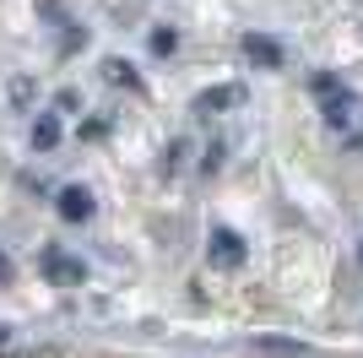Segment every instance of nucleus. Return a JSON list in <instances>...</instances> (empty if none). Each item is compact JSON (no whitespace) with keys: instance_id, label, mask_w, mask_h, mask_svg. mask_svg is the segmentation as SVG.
<instances>
[{"instance_id":"obj_11","label":"nucleus","mask_w":363,"mask_h":358,"mask_svg":"<svg viewBox=\"0 0 363 358\" xmlns=\"http://www.w3.org/2000/svg\"><path fill=\"white\" fill-rule=\"evenodd\" d=\"M76 109H82V92H76V87H60V92H55V114H76Z\"/></svg>"},{"instance_id":"obj_9","label":"nucleus","mask_w":363,"mask_h":358,"mask_svg":"<svg viewBox=\"0 0 363 358\" xmlns=\"http://www.w3.org/2000/svg\"><path fill=\"white\" fill-rule=\"evenodd\" d=\"M104 82H114V87H141L130 60H104Z\"/></svg>"},{"instance_id":"obj_2","label":"nucleus","mask_w":363,"mask_h":358,"mask_svg":"<svg viewBox=\"0 0 363 358\" xmlns=\"http://www.w3.org/2000/svg\"><path fill=\"white\" fill-rule=\"evenodd\" d=\"M206 255H212L217 271H239L250 250H244V239L233 234V228H217V234H212V250H206Z\"/></svg>"},{"instance_id":"obj_10","label":"nucleus","mask_w":363,"mask_h":358,"mask_svg":"<svg viewBox=\"0 0 363 358\" xmlns=\"http://www.w3.org/2000/svg\"><path fill=\"white\" fill-rule=\"evenodd\" d=\"M147 44H152V55H157V60H168L174 49H179V33H174V28H152Z\"/></svg>"},{"instance_id":"obj_6","label":"nucleus","mask_w":363,"mask_h":358,"mask_svg":"<svg viewBox=\"0 0 363 358\" xmlns=\"http://www.w3.org/2000/svg\"><path fill=\"white\" fill-rule=\"evenodd\" d=\"M239 49L255 60V65H266V71H277V65H282V44H277V38H266V33H244Z\"/></svg>"},{"instance_id":"obj_15","label":"nucleus","mask_w":363,"mask_h":358,"mask_svg":"<svg viewBox=\"0 0 363 358\" xmlns=\"http://www.w3.org/2000/svg\"><path fill=\"white\" fill-rule=\"evenodd\" d=\"M184 152H190V141H174V147H168V168H179V163H184Z\"/></svg>"},{"instance_id":"obj_1","label":"nucleus","mask_w":363,"mask_h":358,"mask_svg":"<svg viewBox=\"0 0 363 358\" xmlns=\"http://www.w3.org/2000/svg\"><path fill=\"white\" fill-rule=\"evenodd\" d=\"M38 266H44V277H49L55 288H76V283H87V261H82V255H71V250H60V244H49Z\"/></svg>"},{"instance_id":"obj_18","label":"nucleus","mask_w":363,"mask_h":358,"mask_svg":"<svg viewBox=\"0 0 363 358\" xmlns=\"http://www.w3.org/2000/svg\"><path fill=\"white\" fill-rule=\"evenodd\" d=\"M0 342H6V326H0Z\"/></svg>"},{"instance_id":"obj_8","label":"nucleus","mask_w":363,"mask_h":358,"mask_svg":"<svg viewBox=\"0 0 363 358\" xmlns=\"http://www.w3.org/2000/svg\"><path fill=\"white\" fill-rule=\"evenodd\" d=\"M33 147H38V152L60 147V114H38V119H33Z\"/></svg>"},{"instance_id":"obj_14","label":"nucleus","mask_w":363,"mask_h":358,"mask_svg":"<svg viewBox=\"0 0 363 358\" xmlns=\"http://www.w3.org/2000/svg\"><path fill=\"white\" fill-rule=\"evenodd\" d=\"M104 131H108V119H87V125H82V136H87V141H98Z\"/></svg>"},{"instance_id":"obj_19","label":"nucleus","mask_w":363,"mask_h":358,"mask_svg":"<svg viewBox=\"0 0 363 358\" xmlns=\"http://www.w3.org/2000/svg\"><path fill=\"white\" fill-rule=\"evenodd\" d=\"M358 255H363V250H358Z\"/></svg>"},{"instance_id":"obj_5","label":"nucleus","mask_w":363,"mask_h":358,"mask_svg":"<svg viewBox=\"0 0 363 358\" xmlns=\"http://www.w3.org/2000/svg\"><path fill=\"white\" fill-rule=\"evenodd\" d=\"M244 104V87H233V82H223V87H206L196 98V109L201 114H228V109H239Z\"/></svg>"},{"instance_id":"obj_3","label":"nucleus","mask_w":363,"mask_h":358,"mask_svg":"<svg viewBox=\"0 0 363 358\" xmlns=\"http://www.w3.org/2000/svg\"><path fill=\"white\" fill-rule=\"evenodd\" d=\"M358 114H363V104L352 98L347 87H336L331 98H325V125H331V131H352V125H358Z\"/></svg>"},{"instance_id":"obj_4","label":"nucleus","mask_w":363,"mask_h":358,"mask_svg":"<svg viewBox=\"0 0 363 358\" xmlns=\"http://www.w3.org/2000/svg\"><path fill=\"white\" fill-rule=\"evenodd\" d=\"M55 207H60L65 223H87V217H92V190H87V185H65V190L55 195Z\"/></svg>"},{"instance_id":"obj_17","label":"nucleus","mask_w":363,"mask_h":358,"mask_svg":"<svg viewBox=\"0 0 363 358\" xmlns=\"http://www.w3.org/2000/svg\"><path fill=\"white\" fill-rule=\"evenodd\" d=\"M38 358H60V353H38Z\"/></svg>"},{"instance_id":"obj_12","label":"nucleus","mask_w":363,"mask_h":358,"mask_svg":"<svg viewBox=\"0 0 363 358\" xmlns=\"http://www.w3.org/2000/svg\"><path fill=\"white\" fill-rule=\"evenodd\" d=\"M266 353H282V358H309V347L303 342H260Z\"/></svg>"},{"instance_id":"obj_13","label":"nucleus","mask_w":363,"mask_h":358,"mask_svg":"<svg viewBox=\"0 0 363 358\" xmlns=\"http://www.w3.org/2000/svg\"><path fill=\"white\" fill-rule=\"evenodd\" d=\"M336 87H342V82H336V76H315V92H320V98H331Z\"/></svg>"},{"instance_id":"obj_16","label":"nucleus","mask_w":363,"mask_h":358,"mask_svg":"<svg viewBox=\"0 0 363 358\" xmlns=\"http://www.w3.org/2000/svg\"><path fill=\"white\" fill-rule=\"evenodd\" d=\"M0 283H11V261L6 255H0Z\"/></svg>"},{"instance_id":"obj_7","label":"nucleus","mask_w":363,"mask_h":358,"mask_svg":"<svg viewBox=\"0 0 363 358\" xmlns=\"http://www.w3.org/2000/svg\"><path fill=\"white\" fill-rule=\"evenodd\" d=\"M6 104H11L16 114H28V109L38 104V76H11V82H6Z\"/></svg>"}]
</instances>
